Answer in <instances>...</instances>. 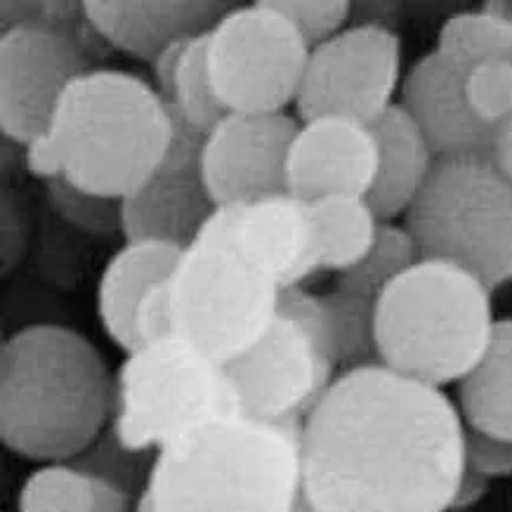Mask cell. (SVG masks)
<instances>
[{
	"instance_id": "cell-1",
	"label": "cell",
	"mask_w": 512,
	"mask_h": 512,
	"mask_svg": "<svg viewBox=\"0 0 512 512\" xmlns=\"http://www.w3.org/2000/svg\"><path fill=\"white\" fill-rule=\"evenodd\" d=\"M465 432L439 387L383 364L343 371L303 423V494L319 512H451Z\"/></svg>"
},
{
	"instance_id": "cell-2",
	"label": "cell",
	"mask_w": 512,
	"mask_h": 512,
	"mask_svg": "<svg viewBox=\"0 0 512 512\" xmlns=\"http://www.w3.org/2000/svg\"><path fill=\"white\" fill-rule=\"evenodd\" d=\"M114 420V376L74 328L31 324L0 347V439L36 463L81 458Z\"/></svg>"
},
{
	"instance_id": "cell-3",
	"label": "cell",
	"mask_w": 512,
	"mask_h": 512,
	"mask_svg": "<svg viewBox=\"0 0 512 512\" xmlns=\"http://www.w3.org/2000/svg\"><path fill=\"white\" fill-rule=\"evenodd\" d=\"M156 512H291L303 491V425L215 418L156 451Z\"/></svg>"
},
{
	"instance_id": "cell-4",
	"label": "cell",
	"mask_w": 512,
	"mask_h": 512,
	"mask_svg": "<svg viewBox=\"0 0 512 512\" xmlns=\"http://www.w3.org/2000/svg\"><path fill=\"white\" fill-rule=\"evenodd\" d=\"M48 133L71 187L123 201L166 159L175 118L147 78L88 69L62 95Z\"/></svg>"
},
{
	"instance_id": "cell-5",
	"label": "cell",
	"mask_w": 512,
	"mask_h": 512,
	"mask_svg": "<svg viewBox=\"0 0 512 512\" xmlns=\"http://www.w3.org/2000/svg\"><path fill=\"white\" fill-rule=\"evenodd\" d=\"M491 293L454 262L420 258L376 300L380 364L439 390L461 383L494 336Z\"/></svg>"
},
{
	"instance_id": "cell-6",
	"label": "cell",
	"mask_w": 512,
	"mask_h": 512,
	"mask_svg": "<svg viewBox=\"0 0 512 512\" xmlns=\"http://www.w3.org/2000/svg\"><path fill=\"white\" fill-rule=\"evenodd\" d=\"M236 206H218L177 262L175 331L210 359L246 354L277 319L281 288L234 241Z\"/></svg>"
},
{
	"instance_id": "cell-7",
	"label": "cell",
	"mask_w": 512,
	"mask_h": 512,
	"mask_svg": "<svg viewBox=\"0 0 512 512\" xmlns=\"http://www.w3.org/2000/svg\"><path fill=\"white\" fill-rule=\"evenodd\" d=\"M404 227L420 258L454 262L491 291L512 281V180L491 154L437 159Z\"/></svg>"
},
{
	"instance_id": "cell-8",
	"label": "cell",
	"mask_w": 512,
	"mask_h": 512,
	"mask_svg": "<svg viewBox=\"0 0 512 512\" xmlns=\"http://www.w3.org/2000/svg\"><path fill=\"white\" fill-rule=\"evenodd\" d=\"M241 413L227 366L180 336L126 354L114 376V432L133 454L161 451L208 420Z\"/></svg>"
},
{
	"instance_id": "cell-9",
	"label": "cell",
	"mask_w": 512,
	"mask_h": 512,
	"mask_svg": "<svg viewBox=\"0 0 512 512\" xmlns=\"http://www.w3.org/2000/svg\"><path fill=\"white\" fill-rule=\"evenodd\" d=\"M225 366L244 416L303 425L340 373L321 295L281 291L277 319L265 336Z\"/></svg>"
},
{
	"instance_id": "cell-10",
	"label": "cell",
	"mask_w": 512,
	"mask_h": 512,
	"mask_svg": "<svg viewBox=\"0 0 512 512\" xmlns=\"http://www.w3.org/2000/svg\"><path fill=\"white\" fill-rule=\"evenodd\" d=\"M312 48L284 15L258 0L236 5L208 31V74L234 114H286L298 100Z\"/></svg>"
},
{
	"instance_id": "cell-11",
	"label": "cell",
	"mask_w": 512,
	"mask_h": 512,
	"mask_svg": "<svg viewBox=\"0 0 512 512\" xmlns=\"http://www.w3.org/2000/svg\"><path fill=\"white\" fill-rule=\"evenodd\" d=\"M402 43L380 24L347 26L310 52L295 114L300 121L345 116L373 126L402 88Z\"/></svg>"
},
{
	"instance_id": "cell-12",
	"label": "cell",
	"mask_w": 512,
	"mask_h": 512,
	"mask_svg": "<svg viewBox=\"0 0 512 512\" xmlns=\"http://www.w3.org/2000/svg\"><path fill=\"white\" fill-rule=\"evenodd\" d=\"M83 55L64 31L15 22L0 36V130L29 147L50 130L67 88L83 76Z\"/></svg>"
},
{
	"instance_id": "cell-13",
	"label": "cell",
	"mask_w": 512,
	"mask_h": 512,
	"mask_svg": "<svg viewBox=\"0 0 512 512\" xmlns=\"http://www.w3.org/2000/svg\"><path fill=\"white\" fill-rule=\"evenodd\" d=\"M300 121L288 114H229L203 137L201 173L215 206H248L288 192V152Z\"/></svg>"
},
{
	"instance_id": "cell-14",
	"label": "cell",
	"mask_w": 512,
	"mask_h": 512,
	"mask_svg": "<svg viewBox=\"0 0 512 512\" xmlns=\"http://www.w3.org/2000/svg\"><path fill=\"white\" fill-rule=\"evenodd\" d=\"M173 111V109H170ZM175 135L166 159L144 185L121 201L126 241H163L189 248L218 210L201 173L203 137L173 111Z\"/></svg>"
},
{
	"instance_id": "cell-15",
	"label": "cell",
	"mask_w": 512,
	"mask_h": 512,
	"mask_svg": "<svg viewBox=\"0 0 512 512\" xmlns=\"http://www.w3.org/2000/svg\"><path fill=\"white\" fill-rule=\"evenodd\" d=\"M378 173L373 126L345 116L300 121L288 152V194L314 203L326 196H369Z\"/></svg>"
},
{
	"instance_id": "cell-16",
	"label": "cell",
	"mask_w": 512,
	"mask_h": 512,
	"mask_svg": "<svg viewBox=\"0 0 512 512\" xmlns=\"http://www.w3.org/2000/svg\"><path fill=\"white\" fill-rule=\"evenodd\" d=\"M468 67L437 48L418 59L402 81L406 109L437 159L461 154H491L496 130L477 121L465 97Z\"/></svg>"
},
{
	"instance_id": "cell-17",
	"label": "cell",
	"mask_w": 512,
	"mask_h": 512,
	"mask_svg": "<svg viewBox=\"0 0 512 512\" xmlns=\"http://www.w3.org/2000/svg\"><path fill=\"white\" fill-rule=\"evenodd\" d=\"M234 241L281 291L321 269L310 203L288 192L236 206Z\"/></svg>"
},
{
	"instance_id": "cell-18",
	"label": "cell",
	"mask_w": 512,
	"mask_h": 512,
	"mask_svg": "<svg viewBox=\"0 0 512 512\" xmlns=\"http://www.w3.org/2000/svg\"><path fill=\"white\" fill-rule=\"evenodd\" d=\"M229 8L208 0H175V3H118L88 0L81 15L97 36L130 57L152 64L170 43L196 38L213 29Z\"/></svg>"
},
{
	"instance_id": "cell-19",
	"label": "cell",
	"mask_w": 512,
	"mask_h": 512,
	"mask_svg": "<svg viewBox=\"0 0 512 512\" xmlns=\"http://www.w3.org/2000/svg\"><path fill=\"white\" fill-rule=\"evenodd\" d=\"M185 248L163 241H126L104 267L97 286V314L111 343L126 354L140 350L135 312L144 293L175 272Z\"/></svg>"
},
{
	"instance_id": "cell-20",
	"label": "cell",
	"mask_w": 512,
	"mask_h": 512,
	"mask_svg": "<svg viewBox=\"0 0 512 512\" xmlns=\"http://www.w3.org/2000/svg\"><path fill=\"white\" fill-rule=\"evenodd\" d=\"M378 137V173L366 201L380 222H392L413 206L437 163L430 142L402 104L373 123Z\"/></svg>"
},
{
	"instance_id": "cell-21",
	"label": "cell",
	"mask_w": 512,
	"mask_h": 512,
	"mask_svg": "<svg viewBox=\"0 0 512 512\" xmlns=\"http://www.w3.org/2000/svg\"><path fill=\"white\" fill-rule=\"evenodd\" d=\"M465 428L512 442V317L498 319L479 364L458 383Z\"/></svg>"
},
{
	"instance_id": "cell-22",
	"label": "cell",
	"mask_w": 512,
	"mask_h": 512,
	"mask_svg": "<svg viewBox=\"0 0 512 512\" xmlns=\"http://www.w3.org/2000/svg\"><path fill=\"white\" fill-rule=\"evenodd\" d=\"M321 269L343 274L376 244L380 218L364 196H326L310 203Z\"/></svg>"
},
{
	"instance_id": "cell-23",
	"label": "cell",
	"mask_w": 512,
	"mask_h": 512,
	"mask_svg": "<svg viewBox=\"0 0 512 512\" xmlns=\"http://www.w3.org/2000/svg\"><path fill=\"white\" fill-rule=\"evenodd\" d=\"M326 310L328 338L336 354L338 371L380 364L376 345V300L336 291L321 295Z\"/></svg>"
},
{
	"instance_id": "cell-24",
	"label": "cell",
	"mask_w": 512,
	"mask_h": 512,
	"mask_svg": "<svg viewBox=\"0 0 512 512\" xmlns=\"http://www.w3.org/2000/svg\"><path fill=\"white\" fill-rule=\"evenodd\" d=\"M437 50L465 67L489 57H512V12L501 5L458 12L439 29Z\"/></svg>"
},
{
	"instance_id": "cell-25",
	"label": "cell",
	"mask_w": 512,
	"mask_h": 512,
	"mask_svg": "<svg viewBox=\"0 0 512 512\" xmlns=\"http://www.w3.org/2000/svg\"><path fill=\"white\" fill-rule=\"evenodd\" d=\"M420 253L416 241L406 232L404 225L395 222H383L376 236V244L366 253V258L347 272L338 274L340 291L361 295V298L378 300L392 281L402 277L404 272L416 265Z\"/></svg>"
},
{
	"instance_id": "cell-26",
	"label": "cell",
	"mask_w": 512,
	"mask_h": 512,
	"mask_svg": "<svg viewBox=\"0 0 512 512\" xmlns=\"http://www.w3.org/2000/svg\"><path fill=\"white\" fill-rule=\"evenodd\" d=\"M19 512H95L97 479L74 463H48L24 479Z\"/></svg>"
},
{
	"instance_id": "cell-27",
	"label": "cell",
	"mask_w": 512,
	"mask_h": 512,
	"mask_svg": "<svg viewBox=\"0 0 512 512\" xmlns=\"http://www.w3.org/2000/svg\"><path fill=\"white\" fill-rule=\"evenodd\" d=\"M206 48L208 31L187 45L175 76L173 97L168 102L170 109L201 135H208L229 114L215 95L213 81H210Z\"/></svg>"
},
{
	"instance_id": "cell-28",
	"label": "cell",
	"mask_w": 512,
	"mask_h": 512,
	"mask_svg": "<svg viewBox=\"0 0 512 512\" xmlns=\"http://www.w3.org/2000/svg\"><path fill=\"white\" fill-rule=\"evenodd\" d=\"M465 97L482 126L498 130L512 118V57H489L468 67Z\"/></svg>"
},
{
	"instance_id": "cell-29",
	"label": "cell",
	"mask_w": 512,
	"mask_h": 512,
	"mask_svg": "<svg viewBox=\"0 0 512 512\" xmlns=\"http://www.w3.org/2000/svg\"><path fill=\"white\" fill-rule=\"evenodd\" d=\"M269 5L300 31L310 48L345 31L352 15L347 0H269Z\"/></svg>"
},
{
	"instance_id": "cell-30",
	"label": "cell",
	"mask_w": 512,
	"mask_h": 512,
	"mask_svg": "<svg viewBox=\"0 0 512 512\" xmlns=\"http://www.w3.org/2000/svg\"><path fill=\"white\" fill-rule=\"evenodd\" d=\"M52 199L57 208L67 215L69 220L78 222L83 227H118L121 229V201L100 199V196L85 194L81 189L71 187L64 177L50 182Z\"/></svg>"
},
{
	"instance_id": "cell-31",
	"label": "cell",
	"mask_w": 512,
	"mask_h": 512,
	"mask_svg": "<svg viewBox=\"0 0 512 512\" xmlns=\"http://www.w3.org/2000/svg\"><path fill=\"white\" fill-rule=\"evenodd\" d=\"M173 277V274H170ZM170 277L159 281L144 293L135 312V333L142 345L161 343V340L177 336L173 317V291H170Z\"/></svg>"
},
{
	"instance_id": "cell-32",
	"label": "cell",
	"mask_w": 512,
	"mask_h": 512,
	"mask_svg": "<svg viewBox=\"0 0 512 512\" xmlns=\"http://www.w3.org/2000/svg\"><path fill=\"white\" fill-rule=\"evenodd\" d=\"M465 468L487 479L512 477V442L468 428L465 432Z\"/></svg>"
},
{
	"instance_id": "cell-33",
	"label": "cell",
	"mask_w": 512,
	"mask_h": 512,
	"mask_svg": "<svg viewBox=\"0 0 512 512\" xmlns=\"http://www.w3.org/2000/svg\"><path fill=\"white\" fill-rule=\"evenodd\" d=\"M24 161L29 173L41 177L45 182L59 180V177H62V159H59V152L55 142H52L50 133L36 137L29 147H24Z\"/></svg>"
},
{
	"instance_id": "cell-34",
	"label": "cell",
	"mask_w": 512,
	"mask_h": 512,
	"mask_svg": "<svg viewBox=\"0 0 512 512\" xmlns=\"http://www.w3.org/2000/svg\"><path fill=\"white\" fill-rule=\"evenodd\" d=\"M192 41H194V38H185V41L170 43L168 48L163 50L161 55L152 62L154 88L159 90V95L166 102H170V97H173V85H175L177 69H180V62H182V57H185L187 45Z\"/></svg>"
},
{
	"instance_id": "cell-35",
	"label": "cell",
	"mask_w": 512,
	"mask_h": 512,
	"mask_svg": "<svg viewBox=\"0 0 512 512\" xmlns=\"http://www.w3.org/2000/svg\"><path fill=\"white\" fill-rule=\"evenodd\" d=\"M489 487H491V479L477 475V472H472V470L465 468L463 479H461V484H458V491H456V498H454V505H451V510L458 512V510L475 508V505L482 501L484 496L489 494Z\"/></svg>"
},
{
	"instance_id": "cell-36",
	"label": "cell",
	"mask_w": 512,
	"mask_h": 512,
	"mask_svg": "<svg viewBox=\"0 0 512 512\" xmlns=\"http://www.w3.org/2000/svg\"><path fill=\"white\" fill-rule=\"evenodd\" d=\"M97 479V508L95 512H135V503L126 491L109 479Z\"/></svg>"
},
{
	"instance_id": "cell-37",
	"label": "cell",
	"mask_w": 512,
	"mask_h": 512,
	"mask_svg": "<svg viewBox=\"0 0 512 512\" xmlns=\"http://www.w3.org/2000/svg\"><path fill=\"white\" fill-rule=\"evenodd\" d=\"M491 156L498 163V168L512 180V118L503 123L494 135V147H491Z\"/></svg>"
},
{
	"instance_id": "cell-38",
	"label": "cell",
	"mask_w": 512,
	"mask_h": 512,
	"mask_svg": "<svg viewBox=\"0 0 512 512\" xmlns=\"http://www.w3.org/2000/svg\"><path fill=\"white\" fill-rule=\"evenodd\" d=\"M135 512H156L154 501H152V496L147 494V489H142L140 494H137V498H135Z\"/></svg>"
},
{
	"instance_id": "cell-39",
	"label": "cell",
	"mask_w": 512,
	"mask_h": 512,
	"mask_svg": "<svg viewBox=\"0 0 512 512\" xmlns=\"http://www.w3.org/2000/svg\"><path fill=\"white\" fill-rule=\"evenodd\" d=\"M291 512H319L317 508H314V505L307 501V496L303 494V491H300V496H298V501H295V505H293V510Z\"/></svg>"
}]
</instances>
